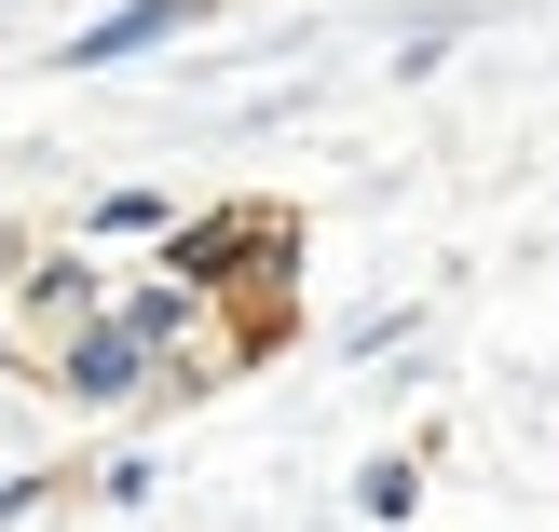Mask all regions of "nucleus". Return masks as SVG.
Listing matches in <instances>:
<instances>
[{
  "label": "nucleus",
  "instance_id": "39448f33",
  "mask_svg": "<svg viewBox=\"0 0 559 532\" xmlns=\"http://www.w3.org/2000/svg\"><path fill=\"white\" fill-rule=\"evenodd\" d=\"M123 328H136L151 355H178V342H191V287H136V300H123Z\"/></svg>",
  "mask_w": 559,
  "mask_h": 532
},
{
  "label": "nucleus",
  "instance_id": "f257e3e1",
  "mask_svg": "<svg viewBox=\"0 0 559 532\" xmlns=\"http://www.w3.org/2000/svg\"><path fill=\"white\" fill-rule=\"evenodd\" d=\"M300 260V233L273 205H205V218H164V287H273V273Z\"/></svg>",
  "mask_w": 559,
  "mask_h": 532
},
{
  "label": "nucleus",
  "instance_id": "423d86ee",
  "mask_svg": "<svg viewBox=\"0 0 559 532\" xmlns=\"http://www.w3.org/2000/svg\"><path fill=\"white\" fill-rule=\"evenodd\" d=\"M409 492H424V478H409V464H396V451H382V464H369V478H355V506H369V519H409Z\"/></svg>",
  "mask_w": 559,
  "mask_h": 532
},
{
  "label": "nucleus",
  "instance_id": "7ed1b4c3",
  "mask_svg": "<svg viewBox=\"0 0 559 532\" xmlns=\"http://www.w3.org/2000/svg\"><path fill=\"white\" fill-rule=\"evenodd\" d=\"M178 27H205V0H123V14H96V27L69 42V69H123V55L178 42Z\"/></svg>",
  "mask_w": 559,
  "mask_h": 532
},
{
  "label": "nucleus",
  "instance_id": "20e7f679",
  "mask_svg": "<svg viewBox=\"0 0 559 532\" xmlns=\"http://www.w3.org/2000/svg\"><path fill=\"white\" fill-rule=\"evenodd\" d=\"M27 315H96V260H27Z\"/></svg>",
  "mask_w": 559,
  "mask_h": 532
},
{
  "label": "nucleus",
  "instance_id": "f03ea898",
  "mask_svg": "<svg viewBox=\"0 0 559 532\" xmlns=\"http://www.w3.org/2000/svg\"><path fill=\"white\" fill-rule=\"evenodd\" d=\"M151 369H164V355L136 342L123 315H82V328H69V355H55V382H69L82 410H123V397H136V382H151Z\"/></svg>",
  "mask_w": 559,
  "mask_h": 532
}]
</instances>
